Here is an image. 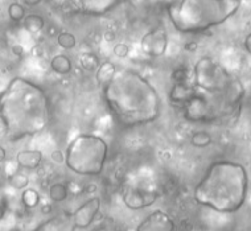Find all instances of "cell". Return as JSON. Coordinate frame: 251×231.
Listing matches in <instances>:
<instances>
[{"instance_id": "10", "label": "cell", "mask_w": 251, "mask_h": 231, "mask_svg": "<svg viewBox=\"0 0 251 231\" xmlns=\"http://www.w3.org/2000/svg\"><path fill=\"white\" fill-rule=\"evenodd\" d=\"M41 160H43V153L37 149L20 151L16 155V164L19 168H23V169H36L41 164Z\"/></svg>"}, {"instance_id": "22", "label": "cell", "mask_w": 251, "mask_h": 231, "mask_svg": "<svg viewBox=\"0 0 251 231\" xmlns=\"http://www.w3.org/2000/svg\"><path fill=\"white\" fill-rule=\"evenodd\" d=\"M4 156H5V153H4V149H1V159L4 160Z\"/></svg>"}, {"instance_id": "1", "label": "cell", "mask_w": 251, "mask_h": 231, "mask_svg": "<svg viewBox=\"0 0 251 231\" xmlns=\"http://www.w3.org/2000/svg\"><path fill=\"white\" fill-rule=\"evenodd\" d=\"M102 94L111 114L123 127L146 126L160 116L159 92L134 70H117L102 85Z\"/></svg>"}, {"instance_id": "4", "label": "cell", "mask_w": 251, "mask_h": 231, "mask_svg": "<svg viewBox=\"0 0 251 231\" xmlns=\"http://www.w3.org/2000/svg\"><path fill=\"white\" fill-rule=\"evenodd\" d=\"M241 0H178L168 8L171 24L181 33H201L233 18Z\"/></svg>"}, {"instance_id": "12", "label": "cell", "mask_w": 251, "mask_h": 231, "mask_svg": "<svg viewBox=\"0 0 251 231\" xmlns=\"http://www.w3.org/2000/svg\"><path fill=\"white\" fill-rule=\"evenodd\" d=\"M191 143L196 148H206L212 144V135L206 131H197L192 135Z\"/></svg>"}, {"instance_id": "9", "label": "cell", "mask_w": 251, "mask_h": 231, "mask_svg": "<svg viewBox=\"0 0 251 231\" xmlns=\"http://www.w3.org/2000/svg\"><path fill=\"white\" fill-rule=\"evenodd\" d=\"M157 194L153 190H146L140 187H131L123 194V201L130 209L140 210L155 204Z\"/></svg>"}, {"instance_id": "18", "label": "cell", "mask_w": 251, "mask_h": 231, "mask_svg": "<svg viewBox=\"0 0 251 231\" xmlns=\"http://www.w3.org/2000/svg\"><path fill=\"white\" fill-rule=\"evenodd\" d=\"M8 15L9 18L12 19V20H15V22H20L23 19V16H24V8H23L20 4H18V3H13V4H11V7H9Z\"/></svg>"}, {"instance_id": "15", "label": "cell", "mask_w": 251, "mask_h": 231, "mask_svg": "<svg viewBox=\"0 0 251 231\" xmlns=\"http://www.w3.org/2000/svg\"><path fill=\"white\" fill-rule=\"evenodd\" d=\"M22 201L26 208H35V206L39 205L40 202L39 192L35 189H26L23 192Z\"/></svg>"}, {"instance_id": "20", "label": "cell", "mask_w": 251, "mask_h": 231, "mask_svg": "<svg viewBox=\"0 0 251 231\" xmlns=\"http://www.w3.org/2000/svg\"><path fill=\"white\" fill-rule=\"evenodd\" d=\"M243 46L246 49V52L251 56V32L245 37V40H243Z\"/></svg>"}, {"instance_id": "7", "label": "cell", "mask_w": 251, "mask_h": 231, "mask_svg": "<svg viewBox=\"0 0 251 231\" xmlns=\"http://www.w3.org/2000/svg\"><path fill=\"white\" fill-rule=\"evenodd\" d=\"M100 209V200L98 197H93L87 200L82 206H79L73 214L74 229H86L94 222L97 214Z\"/></svg>"}, {"instance_id": "5", "label": "cell", "mask_w": 251, "mask_h": 231, "mask_svg": "<svg viewBox=\"0 0 251 231\" xmlns=\"http://www.w3.org/2000/svg\"><path fill=\"white\" fill-rule=\"evenodd\" d=\"M107 153L106 140L93 134H82L68 144L65 164L68 169L79 176H98L103 172Z\"/></svg>"}, {"instance_id": "2", "label": "cell", "mask_w": 251, "mask_h": 231, "mask_svg": "<svg viewBox=\"0 0 251 231\" xmlns=\"http://www.w3.org/2000/svg\"><path fill=\"white\" fill-rule=\"evenodd\" d=\"M1 132L9 141L43 132L49 124L48 96L29 79L15 77L1 94Z\"/></svg>"}, {"instance_id": "14", "label": "cell", "mask_w": 251, "mask_h": 231, "mask_svg": "<svg viewBox=\"0 0 251 231\" xmlns=\"http://www.w3.org/2000/svg\"><path fill=\"white\" fill-rule=\"evenodd\" d=\"M49 197L54 202H62L68 197V189L64 184H53L52 186L49 187Z\"/></svg>"}, {"instance_id": "6", "label": "cell", "mask_w": 251, "mask_h": 231, "mask_svg": "<svg viewBox=\"0 0 251 231\" xmlns=\"http://www.w3.org/2000/svg\"><path fill=\"white\" fill-rule=\"evenodd\" d=\"M140 48L146 56L152 57V58L161 57L168 48V36L163 28L151 29L142 37Z\"/></svg>"}, {"instance_id": "21", "label": "cell", "mask_w": 251, "mask_h": 231, "mask_svg": "<svg viewBox=\"0 0 251 231\" xmlns=\"http://www.w3.org/2000/svg\"><path fill=\"white\" fill-rule=\"evenodd\" d=\"M23 1H24V3L28 5H37V4H40L43 0H23Z\"/></svg>"}, {"instance_id": "17", "label": "cell", "mask_w": 251, "mask_h": 231, "mask_svg": "<svg viewBox=\"0 0 251 231\" xmlns=\"http://www.w3.org/2000/svg\"><path fill=\"white\" fill-rule=\"evenodd\" d=\"M77 44V40L74 37V35L69 33V32H62L58 35V45L64 49H72Z\"/></svg>"}, {"instance_id": "13", "label": "cell", "mask_w": 251, "mask_h": 231, "mask_svg": "<svg viewBox=\"0 0 251 231\" xmlns=\"http://www.w3.org/2000/svg\"><path fill=\"white\" fill-rule=\"evenodd\" d=\"M115 71H117V68L111 62H104L103 65L100 68V70H98V73H97V81L102 86L115 74Z\"/></svg>"}, {"instance_id": "3", "label": "cell", "mask_w": 251, "mask_h": 231, "mask_svg": "<svg viewBox=\"0 0 251 231\" xmlns=\"http://www.w3.org/2000/svg\"><path fill=\"white\" fill-rule=\"evenodd\" d=\"M249 190V175L239 162L218 160L212 162L195 187V200L217 213H237Z\"/></svg>"}, {"instance_id": "16", "label": "cell", "mask_w": 251, "mask_h": 231, "mask_svg": "<svg viewBox=\"0 0 251 231\" xmlns=\"http://www.w3.org/2000/svg\"><path fill=\"white\" fill-rule=\"evenodd\" d=\"M25 28L26 31H29L30 33H36V32H39L44 25V20L43 18H40L37 15H30L28 18L25 19Z\"/></svg>"}, {"instance_id": "8", "label": "cell", "mask_w": 251, "mask_h": 231, "mask_svg": "<svg viewBox=\"0 0 251 231\" xmlns=\"http://www.w3.org/2000/svg\"><path fill=\"white\" fill-rule=\"evenodd\" d=\"M136 230L139 231H174L176 230L174 219L163 210H156L148 214Z\"/></svg>"}, {"instance_id": "19", "label": "cell", "mask_w": 251, "mask_h": 231, "mask_svg": "<svg viewBox=\"0 0 251 231\" xmlns=\"http://www.w3.org/2000/svg\"><path fill=\"white\" fill-rule=\"evenodd\" d=\"M11 184L16 189H23V187H25L28 185V177L25 175H23V173H16V175L11 177Z\"/></svg>"}, {"instance_id": "11", "label": "cell", "mask_w": 251, "mask_h": 231, "mask_svg": "<svg viewBox=\"0 0 251 231\" xmlns=\"http://www.w3.org/2000/svg\"><path fill=\"white\" fill-rule=\"evenodd\" d=\"M50 68L57 74L66 75L72 71V61L66 54H57L50 61Z\"/></svg>"}]
</instances>
